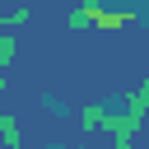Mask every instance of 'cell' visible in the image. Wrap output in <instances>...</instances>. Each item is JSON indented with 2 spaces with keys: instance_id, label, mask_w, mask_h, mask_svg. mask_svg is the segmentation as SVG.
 <instances>
[{
  "instance_id": "7a4b0ae2",
  "label": "cell",
  "mask_w": 149,
  "mask_h": 149,
  "mask_svg": "<svg viewBox=\"0 0 149 149\" xmlns=\"http://www.w3.org/2000/svg\"><path fill=\"white\" fill-rule=\"evenodd\" d=\"M0 135H5V144H9V149L19 144V130H14V121H9V116H0Z\"/></svg>"
},
{
  "instance_id": "3957f363",
  "label": "cell",
  "mask_w": 149,
  "mask_h": 149,
  "mask_svg": "<svg viewBox=\"0 0 149 149\" xmlns=\"http://www.w3.org/2000/svg\"><path fill=\"white\" fill-rule=\"evenodd\" d=\"M5 149H9V144H5Z\"/></svg>"
},
{
  "instance_id": "6da1fadb",
  "label": "cell",
  "mask_w": 149,
  "mask_h": 149,
  "mask_svg": "<svg viewBox=\"0 0 149 149\" xmlns=\"http://www.w3.org/2000/svg\"><path fill=\"white\" fill-rule=\"evenodd\" d=\"M70 23H93V28H130V23H135V14H130V9H121V14L112 9V14H107V9H93V5H88V9L70 14Z\"/></svg>"
}]
</instances>
